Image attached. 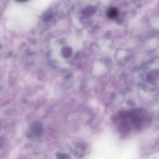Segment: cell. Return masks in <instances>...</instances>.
Returning a JSON list of instances; mask_svg holds the SVG:
<instances>
[{
  "label": "cell",
  "instance_id": "cell-1",
  "mask_svg": "<svg viewBox=\"0 0 159 159\" xmlns=\"http://www.w3.org/2000/svg\"><path fill=\"white\" fill-rule=\"evenodd\" d=\"M6 15L8 18L7 26L14 30L29 29L37 20L33 11L20 4H15L8 8Z\"/></svg>",
  "mask_w": 159,
  "mask_h": 159
},
{
  "label": "cell",
  "instance_id": "cell-2",
  "mask_svg": "<svg viewBox=\"0 0 159 159\" xmlns=\"http://www.w3.org/2000/svg\"><path fill=\"white\" fill-rule=\"evenodd\" d=\"M48 1L45 0H36L30 2L29 6L37 11H43L46 8L48 5Z\"/></svg>",
  "mask_w": 159,
  "mask_h": 159
},
{
  "label": "cell",
  "instance_id": "cell-3",
  "mask_svg": "<svg viewBox=\"0 0 159 159\" xmlns=\"http://www.w3.org/2000/svg\"><path fill=\"white\" fill-rule=\"evenodd\" d=\"M118 15V11L114 7H111L107 11V16L109 18L114 19Z\"/></svg>",
  "mask_w": 159,
  "mask_h": 159
},
{
  "label": "cell",
  "instance_id": "cell-4",
  "mask_svg": "<svg viewBox=\"0 0 159 159\" xmlns=\"http://www.w3.org/2000/svg\"><path fill=\"white\" fill-rule=\"evenodd\" d=\"M32 130L33 133L39 134L41 133L42 130V126L38 122H35L32 125Z\"/></svg>",
  "mask_w": 159,
  "mask_h": 159
}]
</instances>
